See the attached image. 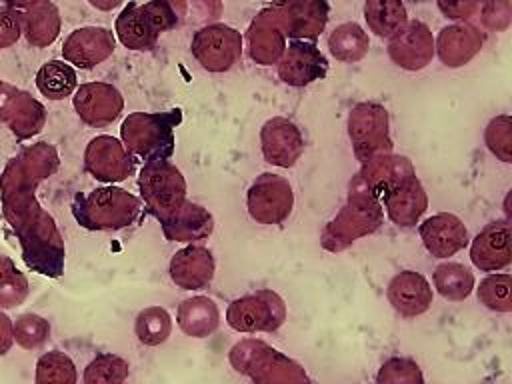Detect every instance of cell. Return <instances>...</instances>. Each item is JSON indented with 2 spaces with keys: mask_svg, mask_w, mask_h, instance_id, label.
Masks as SVG:
<instances>
[{
  "mask_svg": "<svg viewBox=\"0 0 512 384\" xmlns=\"http://www.w3.org/2000/svg\"><path fill=\"white\" fill-rule=\"evenodd\" d=\"M182 122V110L132 112L124 118L120 136L132 158L144 162L168 160L176 148L174 128Z\"/></svg>",
  "mask_w": 512,
  "mask_h": 384,
  "instance_id": "obj_1",
  "label": "cell"
},
{
  "mask_svg": "<svg viewBox=\"0 0 512 384\" xmlns=\"http://www.w3.org/2000/svg\"><path fill=\"white\" fill-rule=\"evenodd\" d=\"M142 212V200L118 186H102L78 194L72 204L76 222L86 230H122L132 226Z\"/></svg>",
  "mask_w": 512,
  "mask_h": 384,
  "instance_id": "obj_2",
  "label": "cell"
},
{
  "mask_svg": "<svg viewBox=\"0 0 512 384\" xmlns=\"http://www.w3.org/2000/svg\"><path fill=\"white\" fill-rule=\"evenodd\" d=\"M230 364L254 384H312L304 368L262 340H242L230 350Z\"/></svg>",
  "mask_w": 512,
  "mask_h": 384,
  "instance_id": "obj_3",
  "label": "cell"
},
{
  "mask_svg": "<svg viewBox=\"0 0 512 384\" xmlns=\"http://www.w3.org/2000/svg\"><path fill=\"white\" fill-rule=\"evenodd\" d=\"M382 222V204L364 186L350 182L348 204L324 228L322 246L330 252H340L356 238L374 232Z\"/></svg>",
  "mask_w": 512,
  "mask_h": 384,
  "instance_id": "obj_4",
  "label": "cell"
},
{
  "mask_svg": "<svg viewBox=\"0 0 512 384\" xmlns=\"http://www.w3.org/2000/svg\"><path fill=\"white\" fill-rule=\"evenodd\" d=\"M140 200L146 210L162 220L186 200V180L182 172L168 160L144 162L138 176Z\"/></svg>",
  "mask_w": 512,
  "mask_h": 384,
  "instance_id": "obj_5",
  "label": "cell"
},
{
  "mask_svg": "<svg viewBox=\"0 0 512 384\" xmlns=\"http://www.w3.org/2000/svg\"><path fill=\"white\" fill-rule=\"evenodd\" d=\"M286 302L274 290H256L240 296L226 308V322L232 330L254 334L274 332L286 322Z\"/></svg>",
  "mask_w": 512,
  "mask_h": 384,
  "instance_id": "obj_6",
  "label": "cell"
},
{
  "mask_svg": "<svg viewBox=\"0 0 512 384\" xmlns=\"http://www.w3.org/2000/svg\"><path fill=\"white\" fill-rule=\"evenodd\" d=\"M348 134L356 158L364 164L382 154H390L392 140L388 132V110L378 102H360L348 118Z\"/></svg>",
  "mask_w": 512,
  "mask_h": 384,
  "instance_id": "obj_7",
  "label": "cell"
},
{
  "mask_svg": "<svg viewBox=\"0 0 512 384\" xmlns=\"http://www.w3.org/2000/svg\"><path fill=\"white\" fill-rule=\"evenodd\" d=\"M190 52L208 72H226L242 58V34L222 22L206 24L194 32Z\"/></svg>",
  "mask_w": 512,
  "mask_h": 384,
  "instance_id": "obj_8",
  "label": "cell"
},
{
  "mask_svg": "<svg viewBox=\"0 0 512 384\" xmlns=\"http://www.w3.org/2000/svg\"><path fill=\"white\" fill-rule=\"evenodd\" d=\"M246 206L258 224H282L294 208V192L290 182L272 172L260 174L246 192Z\"/></svg>",
  "mask_w": 512,
  "mask_h": 384,
  "instance_id": "obj_9",
  "label": "cell"
},
{
  "mask_svg": "<svg viewBox=\"0 0 512 384\" xmlns=\"http://www.w3.org/2000/svg\"><path fill=\"white\" fill-rule=\"evenodd\" d=\"M270 8L286 38L308 42L324 32L330 14L326 0H278Z\"/></svg>",
  "mask_w": 512,
  "mask_h": 384,
  "instance_id": "obj_10",
  "label": "cell"
},
{
  "mask_svg": "<svg viewBox=\"0 0 512 384\" xmlns=\"http://www.w3.org/2000/svg\"><path fill=\"white\" fill-rule=\"evenodd\" d=\"M328 74V60L314 42L292 40L278 58V78L292 88H304Z\"/></svg>",
  "mask_w": 512,
  "mask_h": 384,
  "instance_id": "obj_11",
  "label": "cell"
},
{
  "mask_svg": "<svg viewBox=\"0 0 512 384\" xmlns=\"http://www.w3.org/2000/svg\"><path fill=\"white\" fill-rule=\"evenodd\" d=\"M304 146L300 128L284 116H274L260 128L262 156L272 166L292 168L304 154Z\"/></svg>",
  "mask_w": 512,
  "mask_h": 384,
  "instance_id": "obj_12",
  "label": "cell"
},
{
  "mask_svg": "<svg viewBox=\"0 0 512 384\" xmlns=\"http://www.w3.org/2000/svg\"><path fill=\"white\" fill-rule=\"evenodd\" d=\"M84 166L100 182H120L132 176L134 158L120 140L102 134L88 142L84 152Z\"/></svg>",
  "mask_w": 512,
  "mask_h": 384,
  "instance_id": "obj_13",
  "label": "cell"
},
{
  "mask_svg": "<svg viewBox=\"0 0 512 384\" xmlns=\"http://www.w3.org/2000/svg\"><path fill=\"white\" fill-rule=\"evenodd\" d=\"M74 108L84 124L104 128L122 114L124 98L120 90L108 82H86L80 84L74 94Z\"/></svg>",
  "mask_w": 512,
  "mask_h": 384,
  "instance_id": "obj_14",
  "label": "cell"
},
{
  "mask_svg": "<svg viewBox=\"0 0 512 384\" xmlns=\"http://www.w3.org/2000/svg\"><path fill=\"white\" fill-rule=\"evenodd\" d=\"M470 260L482 272L504 270L512 262V228L508 220L486 224L470 242Z\"/></svg>",
  "mask_w": 512,
  "mask_h": 384,
  "instance_id": "obj_15",
  "label": "cell"
},
{
  "mask_svg": "<svg viewBox=\"0 0 512 384\" xmlns=\"http://www.w3.org/2000/svg\"><path fill=\"white\" fill-rule=\"evenodd\" d=\"M116 40L108 28L84 26L74 30L62 44L64 62L90 70L114 54Z\"/></svg>",
  "mask_w": 512,
  "mask_h": 384,
  "instance_id": "obj_16",
  "label": "cell"
},
{
  "mask_svg": "<svg viewBox=\"0 0 512 384\" xmlns=\"http://www.w3.org/2000/svg\"><path fill=\"white\" fill-rule=\"evenodd\" d=\"M388 56L404 70H420L434 56V38L430 28L420 20L406 22L388 42Z\"/></svg>",
  "mask_w": 512,
  "mask_h": 384,
  "instance_id": "obj_17",
  "label": "cell"
},
{
  "mask_svg": "<svg viewBox=\"0 0 512 384\" xmlns=\"http://www.w3.org/2000/svg\"><path fill=\"white\" fill-rule=\"evenodd\" d=\"M388 218L396 226H414L428 206L426 192L414 172L392 182L380 196Z\"/></svg>",
  "mask_w": 512,
  "mask_h": 384,
  "instance_id": "obj_18",
  "label": "cell"
},
{
  "mask_svg": "<svg viewBox=\"0 0 512 384\" xmlns=\"http://www.w3.org/2000/svg\"><path fill=\"white\" fill-rule=\"evenodd\" d=\"M418 234L422 238L424 248L434 258H450L462 248H466L470 242L468 228L452 212H438L426 218L420 224Z\"/></svg>",
  "mask_w": 512,
  "mask_h": 384,
  "instance_id": "obj_19",
  "label": "cell"
},
{
  "mask_svg": "<svg viewBox=\"0 0 512 384\" xmlns=\"http://www.w3.org/2000/svg\"><path fill=\"white\" fill-rule=\"evenodd\" d=\"M386 298L390 306L404 318H416L432 306V286L430 282L414 270L398 272L390 278L386 288Z\"/></svg>",
  "mask_w": 512,
  "mask_h": 384,
  "instance_id": "obj_20",
  "label": "cell"
},
{
  "mask_svg": "<svg viewBox=\"0 0 512 384\" xmlns=\"http://www.w3.org/2000/svg\"><path fill=\"white\" fill-rule=\"evenodd\" d=\"M170 278L182 290H202L206 288L216 272L214 256L204 246H184L170 260Z\"/></svg>",
  "mask_w": 512,
  "mask_h": 384,
  "instance_id": "obj_21",
  "label": "cell"
},
{
  "mask_svg": "<svg viewBox=\"0 0 512 384\" xmlns=\"http://www.w3.org/2000/svg\"><path fill=\"white\" fill-rule=\"evenodd\" d=\"M158 222L162 226L166 240H170V242L204 240L214 230L212 214L204 206H200L188 198L176 210H172L168 216H164Z\"/></svg>",
  "mask_w": 512,
  "mask_h": 384,
  "instance_id": "obj_22",
  "label": "cell"
},
{
  "mask_svg": "<svg viewBox=\"0 0 512 384\" xmlns=\"http://www.w3.org/2000/svg\"><path fill=\"white\" fill-rule=\"evenodd\" d=\"M246 38L250 58L262 66L276 64L286 48V36L270 6L260 10L258 16L250 22Z\"/></svg>",
  "mask_w": 512,
  "mask_h": 384,
  "instance_id": "obj_23",
  "label": "cell"
},
{
  "mask_svg": "<svg viewBox=\"0 0 512 384\" xmlns=\"http://www.w3.org/2000/svg\"><path fill=\"white\" fill-rule=\"evenodd\" d=\"M482 44H484V36L476 26L458 22L440 30L436 48L444 66L458 68L470 62L480 52Z\"/></svg>",
  "mask_w": 512,
  "mask_h": 384,
  "instance_id": "obj_24",
  "label": "cell"
},
{
  "mask_svg": "<svg viewBox=\"0 0 512 384\" xmlns=\"http://www.w3.org/2000/svg\"><path fill=\"white\" fill-rule=\"evenodd\" d=\"M176 322L186 336L206 338L220 326V310L208 296H192L180 302Z\"/></svg>",
  "mask_w": 512,
  "mask_h": 384,
  "instance_id": "obj_25",
  "label": "cell"
},
{
  "mask_svg": "<svg viewBox=\"0 0 512 384\" xmlns=\"http://www.w3.org/2000/svg\"><path fill=\"white\" fill-rule=\"evenodd\" d=\"M116 36L128 50H152L158 42V34L150 28L138 2H128L114 22Z\"/></svg>",
  "mask_w": 512,
  "mask_h": 384,
  "instance_id": "obj_26",
  "label": "cell"
},
{
  "mask_svg": "<svg viewBox=\"0 0 512 384\" xmlns=\"http://www.w3.org/2000/svg\"><path fill=\"white\" fill-rule=\"evenodd\" d=\"M22 32L32 46H50L60 32V12L50 0H38L22 14Z\"/></svg>",
  "mask_w": 512,
  "mask_h": 384,
  "instance_id": "obj_27",
  "label": "cell"
},
{
  "mask_svg": "<svg viewBox=\"0 0 512 384\" xmlns=\"http://www.w3.org/2000/svg\"><path fill=\"white\" fill-rule=\"evenodd\" d=\"M364 18L370 32L378 38H390L408 22V12L402 0H366Z\"/></svg>",
  "mask_w": 512,
  "mask_h": 384,
  "instance_id": "obj_28",
  "label": "cell"
},
{
  "mask_svg": "<svg viewBox=\"0 0 512 384\" xmlns=\"http://www.w3.org/2000/svg\"><path fill=\"white\" fill-rule=\"evenodd\" d=\"M78 86L76 70L64 60H48L36 72V88L48 100H64Z\"/></svg>",
  "mask_w": 512,
  "mask_h": 384,
  "instance_id": "obj_29",
  "label": "cell"
},
{
  "mask_svg": "<svg viewBox=\"0 0 512 384\" xmlns=\"http://www.w3.org/2000/svg\"><path fill=\"white\" fill-rule=\"evenodd\" d=\"M432 282L436 292L450 300V302H462L466 300L474 290V274L470 268H466L460 262H442L434 268Z\"/></svg>",
  "mask_w": 512,
  "mask_h": 384,
  "instance_id": "obj_30",
  "label": "cell"
},
{
  "mask_svg": "<svg viewBox=\"0 0 512 384\" xmlns=\"http://www.w3.org/2000/svg\"><path fill=\"white\" fill-rule=\"evenodd\" d=\"M328 48L330 54L340 62H358L366 56L370 42L360 24L344 22L330 32Z\"/></svg>",
  "mask_w": 512,
  "mask_h": 384,
  "instance_id": "obj_31",
  "label": "cell"
},
{
  "mask_svg": "<svg viewBox=\"0 0 512 384\" xmlns=\"http://www.w3.org/2000/svg\"><path fill=\"white\" fill-rule=\"evenodd\" d=\"M172 332V318L162 306H148L138 312L134 322V334L144 346H160Z\"/></svg>",
  "mask_w": 512,
  "mask_h": 384,
  "instance_id": "obj_32",
  "label": "cell"
},
{
  "mask_svg": "<svg viewBox=\"0 0 512 384\" xmlns=\"http://www.w3.org/2000/svg\"><path fill=\"white\" fill-rule=\"evenodd\" d=\"M36 384H76L78 372L72 358L60 350L44 352L36 362Z\"/></svg>",
  "mask_w": 512,
  "mask_h": 384,
  "instance_id": "obj_33",
  "label": "cell"
},
{
  "mask_svg": "<svg viewBox=\"0 0 512 384\" xmlns=\"http://www.w3.org/2000/svg\"><path fill=\"white\" fill-rule=\"evenodd\" d=\"M142 14L146 16L150 28L160 36L172 28H178L188 12L186 0H148L140 4Z\"/></svg>",
  "mask_w": 512,
  "mask_h": 384,
  "instance_id": "obj_34",
  "label": "cell"
},
{
  "mask_svg": "<svg viewBox=\"0 0 512 384\" xmlns=\"http://www.w3.org/2000/svg\"><path fill=\"white\" fill-rule=\"evenodd\" d=\"M130 364L118 354H98L84 368V384H124Z\"/></svg>",
  "mask_w": 512,
  "mask_h": 384,
  "instance_id": "obj_35",
  "label": "cell"
},
{
  "mask_svg": "<svg viewBox=\"0 0 512 384\" xmlns=\"http://www.w3.org/2000/svg\"><path fill=\"white\" fill-rule=\"evenodd\" d=\"M480 304L494 312H510L512 310V276L508 272L488 274L480 280L476 288Z\"/></svg>",
  "mask_w": 512,
  "mask_h": 384,
  "instance_id": "obj_36",
  "label": "cell"
},
{
  "mask_svg": "<svg viewBox=\"0 0 512 384\" xmlns=\"http://www.w3.org/2000/svg\"><path fill=\"white\" fill-rule=\"evenodd\" d=\"M12 336L18 346L26 350H36L48 340L50 324L46 318L28 312L16 318V322L12 324Z\"/></svg>",
  "mask_w": 512,
  "mask_h": 384,
  "instance_id": "obj_37",
  "label": "cell"
},
{
  "mask_svg": "<svg viewBox=\"0 0 512 384\" xmlns=\"http://www.w3.org/2000/svg\"><path fill=\"white\" fill-rule=\"evenodd\" d=\"M376 384H424V378L420 366L414 360L394 356L380 366Z\"/></svg>",
  "mask_w": 512,
  "mask_h": 384,
  "instance_id": "obj_38",
  "label": "cell"
},
{
  "mask_svg": "<svg viewBox=\"0 0 512 384\" xmlns=\"http://www.w3.org/2000/svg\"><path fill=\"white\" fill-rule=\"evenodd\" d=\"M484 138L494 156H498L502 162H512V120L508 114L492 118Z\"/></svg>",
  "mask_w": 512,
  "mask_h": 384,
  "instance_id": "obj_39",
  "label": "cell"
},
{
  "mask_svg": "<svg viewBox=\"0 0 512 384\" xmlns=\"http://www.w3.org/2000/svg\"><path fill=\"white\" fill-rule=\"evenodd\" d=\"M28 294V282L26 278L10 268V272H0V306L2 308H14L18 306Z\"/></svg>",
  "mask_w": 512,
  "mask_h": 384,
  "instance_id": "obj_40",
  "label": "cell"
},
{
  "mask_svg": "<svg viewBox=\"0 0 512 384\" xmlns=\"http://www.w3.org/2000/svg\"><path fill=\"white\" fill-rule=\"evenodd\" d=\"M482 22L490 30H506L510 24V2L508 0H484Z\"/></svg>",
  "mask_w": 512,
  "mask_h": 384,
  "instance_id": "obj_41",
  "label": "cell"
},
{
  "mask_svg": "<svg viewBox=\"0 0 512 384\" xmlns=\"http://www.w3.org/2000/svg\"><path fill=\"white\" fill-rule=\"evenodd\" d=\"M22 34V14L10 6L0 8V48L14 44Z\"/></svg>",
  "mask_w": 512,
  "mask_h": 384,
  "instance_id": "obj_42",
  "label": "cell"
},
{
  "mask_svg": "<svg viewBox=\"0 0 512 384\" xmlns=\"http://www.w3.org/2000/svg\"><path fill=\"white\" fill-rule=\"evenodd\" d=\"M438 10L450 20H468L480 6V0H436Z\"/></svg>",
  "mask_w": 512,
  "mask_h": 384,
  "instance_id": "obj_43",
  "label": "cell"
},
{
  "mask_svg": "<svg viewBox=\"0 0 512 384\" xmlns=\"http://www.w3.org/2000/svg\"><path fill=\"white\" fill-rule=\"evenodd\" d=\"M14 342V336H12V322L6 314L0 312V356L6 354L10 350Z\"/></svg>",
  "mask_w": 512,
  "mask_h": 384,
  "instance_id": "obj_44",
  "label": "cell"
},
{
  "mask_svg": "<svg viewBox=\"0 0 512 384\" xmlns=\"http://www.w3.org/2000/svg\"><path fill=\"white\" fill-rule=\"evenodd\" d=\"M96 10H102V12H108V10H114L118 8L124 0H88Z\"/></svg>",
  "mask_w": 512,
  "mask_h": 384,
  "instance_id": "obj_45",
  "label": "cell"
},
{
  "mask_svg": "<svg viewBox=\"0 0 512 384\" xmlns=\"http://www.w3.org/2000/svg\"><path fill=\"white\" fill-rule=\"evenodd\" d=\"M10 8H28L32 4H36L38 0H4Z\"/></svg>",
  "mask_w": 512,
  "mask_h": 384,
  "instance_id": "obj_46",
  "label": "cell"
},
{
  "mask_svg": "<svg viewBox=\"0 0 512 384\" xmlns=\"http://www.w3.org/2000/svg\"><path fill=\"white\" fill-rule=\"evenodd\" d=\"M216 2H218V0H216Z\"/></svg>",
  "mask_w": 512,
  "mask_h": 384,
  "instance_id": "obj_47",
  "label": "cell"
}]
</instances>
